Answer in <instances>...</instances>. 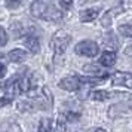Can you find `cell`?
Here are the masks:
<instances>
[{
  "mask_svg": "<svg viewBox=\"0 0 132 132\" xmlns=\"http://www.w3.org/2000/svg\"><path fill=\"white\" fill-rule=\"evenodd\" d=\"M30 9L34 18H40L51 22H58L62 19V11L48 2H33Z\"/></svg>",
  "mask_w": 132,
  "mask_h": 132,
  "instance_id": "obj_1",
  "label": "cell"
},
{
  "mask_svg": "<svg viewBox=\"0 0 132 132\" xmlns=\"http://www.w3.org/2000/svg\"><path fill=\"white\" fill-rule=\"evenodd\" d=\"M71 42V36L67 34L65 31H56L54 34V37L51 39V46L54 49L55 55H61L65 52L67 46Z\"/></svg>",
  "mask_w": 132,
  "mask_h": 132,
  "instance_id": "obj_2",
  "label": "cell"
},
{
  "mask_svg": "<svg viewBox=\"0 0 132 132\" xmlns=\"http://www.w3.org/2000/svg\"><path fill=\"white\" fill-rule=\"evenodd\" d=\"M74 52L77 55H83V56L92 58V56H96V54L100 52V46L95 42H92V40H82V42H79L76 45Z\"/></svg>",
  "mask_w": 132,
  "mask_h": 132,
  "instance_id": "obj_3",
  "label": "cell"
},
{
  "mask_svg": "<svg viewBox=\"0 0 132 132\" xmlns=\"http://www.w3.org/2000/svg\"><path fill=\"white\" fill-rule=\"evenodd\" d=\"M114 86H125V88H131L132 86V76L128 71H117L113 74L111 77Z\"/></svg>",
  "mask_w": 132,
  "mask_h": 132,
  "instance_id": "obj_4",
  "label": "cell"
},
{
  "mask_svg": "<svg viewBox=\"0 0 132 132\" xmlns=\"http://www.w3.org/2000/svg\"><path fill=\"white\" fill-rule=\"evenodd\" d=\"M80 85H82V83H80L79 77H76V76H68V77L61 79L60 83H58V86H60L61 89H64V90L74 92V90H79Z\"/></svg>",
  "mask_w": 132,
  "mask_h": 132,
  "instance_id": "obj_5",
  "label": "cell"
},
{
  "mask_svg": "<svg viewBox=\"0 0 132 132\" xmlns=\"http://www.w3.org/2000/svg\"><path fill=\"white\" fill-rule=\"evenodd\" d=\"M24 45L25 48H28L31 54H37L39 51H40V42H39V39L36 36H33V34H28V36L24 37Z\"/></svg>",
  "mask_w": 132,
  "mask_h": 132,
  "instance_id": "obj_6",
  "label": "cell"
},
{
  "mask_svg": "<svg viewBox=\"0 0 132 132\" xmlns=\"http://www.w3.org/2000/svg\"><path fill=\"white\" fill-rule=\"evenodd\" d=\"M101 12V7H90V9H85L80 12V21L82 22H90L96 19V16Z\"/></svg>",
  "mask_w": 132,
  "mask_h": 132,
  "instance_id": "obj_7",
  "label": "cell"
},
{
  "mask_svg": "<svg viewBox=\"0 0 132 132\" xmlns=\"http://www.w3.org/2000/svg\"><path fill=\"white\" fill-rule=\"evenodd\" d=\"M7 60L11 61V62H22V61L27 60V52H25L24 49H13L11 51L9 54H7Z\"/></svg>",
  "mask_w": 132,
  "mask_h": 132,
  "instance_id": "obj_8",
  "label": "cell"
},
{
  "mask_svg": "<svg viewBox=\"0 0 132 132\" xmlns=\"http://www.w3.org/2000/svg\"><path fill=\"white\" fill-rule=\"evenodd\" d=\"M114 62H116V52L114 51H105L104 54L101 55L100 58V64L104 67H113Z\"/></svg>",
  "mask_w": 132,
  "mask_h": 132,
  "instance_id": "obj_9",
  "label": "cell"
},
{
  "mask_svg": "<svg viewBox=\"0 0 132 132\" xmlns=\"http://www.w3.org/2000/svg\"><path fill=\"white\" fill-rule=\"evenodd\" d=\"M83 71L85 73H89V74H92V77H98V79H107L108 74L107 73H102V70L100 68V67L94 65V64H89V65H85L83 67Z\"/></svg>",
  "mask_w": 132,
  "mask_h": 132,
  "instance_id": "obj_10",
  "label": "cell"
},
{
  "mask_svg": "<svg viewBox=\"0 0 132 132\" xmlns=\"http://www.w3.org/2000/svg\"><path fill=\"white\" fill-rule=\"evenodd\" d=\"M0 132H22V131H21V126L16 122L6 120L0 125Z\"/></svg>",
  "mask_w": 132,
  "mask_h": 132,
  "instance_id": "obj_11",
  "label": "cell"
},
{
  "mask_svg": "<svg viewBox=\"0 0 132 132\" xmlns=\"http://www.w3.org/2000/svg\"><path fill=\"white\" fill-rule=\"evenodd\" d=\"M54 120L51 117H43L40 122H39V132H54Z\"/></svg>",
  "mask_w": 132,
  "mask_h": 132,
  "instance_id": "obj_12",
  "label": "cell"
},
{
  "mask_svg": "<svg viewBox=\"0 0 132 132\" xmlns=\"http://www.w3.org/2000/svg\"><path fill=\"white\" fill-rule=\"evenodd\" d=\"M102 42H104L105 46H108V48H111V49L117 48V39H116V36H114L113 33H107L104 36V39H102Z\"/></svg>",
  "mask_w": 132,
  "mask_h": 132,
  "instance_id": "obj_13",
  "label": "cell"
},
{
  "mask_svg": "<svg viewBox=\"0 0 132 132\" xmlns=\"http://www.w3.org/2000/svg\"><path fill=\"white\" fill-rule=\"evenodd\" d=\"M90 98L94 100V101H105L110 98V94H108L107 90H94V92H90Z\"/></svg>",
  "mask_w": 132,
  "mask_h": 132,
  "instance_id": "obj_14",
  "label": "cell"
},
{
  "mask_svg": "<svg viewBox=\"0 0 132 132\" xmlns=\"http://www.w3.org/2000/svg\"><path fill=\"white\" fill-rule=\"evenodd\" d=\"M119 33L125 37H131L132 36V25L131 24H122L119 27Z\"/></svg>",
  "mask_w": 132,
  "mask_h": 132,
  "instance_id": "obj_15",
  "label": "cell"
},
{
  "mask_svg": "<svg viewBox=\"0 0 132 132\" xmlns=\"http://www.w3.org/2000/svg\"><path fill=\"white\" fill-rule=\"evenodd\" d=\"M64 131H65V117H64V116H60L58 120H56L55 132H64Z\"/></svg>",
  "mask_w": 132,
  "mask_h": 132,
  "instance_id": "obj_16",
  "label": "cell"
},
{
  "mask_svg": "<svg viewBox=\"0 0 132 132\" xmlns=\"http://www.w3.org/2000/svg\"><path fill=\"white\" fill-rule=\"evenodd\" d=\"M6 43H7V34H6V31H5V28L0 27V48L5 46Z\"/></svg>",
  "mask_w": 132,
  "mask_h": 132,
  "instance_id": "obj_17",
  "label": "cell"
},
{
  "mask_svg": "<svg viewBox=\"0 0 132 132\" xmlns=\"http://www.w3.org/2000/svg\"><path fill=\"white\" fill-rule=\"evenodd\" d=\"M64 117H67V120H70V122H71V120H77L79 117H80V114H79V113H71V111H70V113H67Z\"/></svg>",
  "mask_w": 132,
  "mask_h": 132,
  "instance_id": "obj_18",
  "label": "cell"
},
{
  "mask_svg": "<svg viewBox=\"0 0 132 132\" xmlns=\"http://www.w3.org/2000/svg\"><path fill=\"white\" fill-rule=\"evenodd\" d=\"M11 102H12L11 98H7V96H2V98H0V108L5 107V105H7V104H11Z\"/></svg>",
  "mask_w": 132,
  "mask_h": 132,
  "instance_id": "obj_19",
  "label": "cell"
},
{
  "mask_svg": "<svg viewBox=\"0 0 132 132\" xmlns=\"http://www.w3.org/2000/svg\"><path fill=\"white\" fill-rule=\"evenodd\" d=\"M110 22H111V18H110V15H108V13H105V15H104V18H102V25H104V27H110Z\"/></svg>",
  "mask_w": 132,
  "mask_h": 132,
  "instance_id": "obj_20",
  "label": "cell"
},
{
  "mask_svg": "<svg viewBox=\"0 0 132 132\" xmlns=\"http://www.w3.org/2000/svg\"><path fill=\"white\" fill-rule=\"evenodd\" d=\"M60 6L64 7V9H68V7L73 6V2H62V0H61V2H60Z\"/></svg>",
  "mask_w": 132,
  "mask_h": 132,
  "instance_id": "obj_21",
  "label": "cell"
},
{
  "mask_svg": "<svg viewBox=\"0 0 132 132\" xmlns=\"http://www.w3.org/2000/svg\"><path fill=\"white\" fill-rule=\"evenodd\" d=\"M5 74H6V65L0 62V79L5 77Z\"/></svg>",
  "mask_w": 132,
  "mask_h": 132,
  "instance_id": "obj_22",
  "label": "cell"
},
{
  "mask_svg": "<svg viewBox=\"0 0 132 132\" xmlns=\"http://www.w3.org/2000/svg\"><path fill=\"white\" fill-rule=\"evenodd\" d=\"M94 132H107L104 128H96V129H94Z\"/></svg>",
  "mask_w": 132,
  "mask_h": 132,
  "instance_id": "obj_23",
  "label": "cell"
}]
</instances>
